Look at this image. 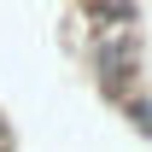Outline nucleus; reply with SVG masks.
<instances>
[{"mask_svg":"<svg viewBox=\"0 0 152 152\" xmlns=\"http://www.w3.org/2000/svg\"><path fill=\"white\" fill-rule=\"evenodd\" d=\"M82 58H88L94 88L117 105L123 94L140 88V64H146V53H140V23H129V29H88Z\"/></svg>","mask_w":152,"mask_h":152,"instance_id":"obj_1","label":"nucleus"},{"mask_svg":"<svg viewBox=\"0 0 152 152\" xmlns=\"http://www.w3.org/2000/svg\"><path fill=\"white\" fill-rule=\"evenodd\" d=\"M76 12L88 29H129L140 23V0H76Z\"/></svg>","mask_w":152,"mask_h":152,"instance_id":"obj_2","label":"nucleus"},{"mask_svg":"<svg viewBox=\"0 0 152 152\" xmlns=\"http://www.w3.org/2000/svg\"><path fill=\"white\" fill-rule=\"evenodd\" d=\"M117 111H123V123H129L140 140H152V94H146V88L123 94V99H117Z\"/></svg>","mask_w":152,"mask_h":152,"instance_id":"obj_3","label":"nucleus"}]
</instances>
